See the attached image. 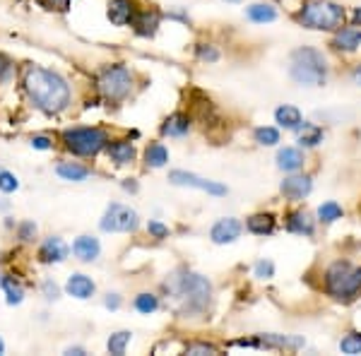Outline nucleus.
I'll use <instances>...</instances> for the list:
<instances>
[{
	"instance_id": "nucleus-23",
	"label": "nucleus",
	"mask_w": 361,
	"mask_h": 356,
	"mask_svg": "<svg viewBox=\"0 0 361 356\" xmlns=\"http://www.w3.org/2000/svg\"><path fill=\"white\" fill-rule=\"evenodd\" d=\"M275 227H277V222H275V217L270 212H258V214H251V217L246 219V229L256 236L273 234Z\"/></svg>"
},
{
	"instance_id": "nucleus-30",
	"label": "nucleus",
	"mask_w": 361,
	"mask_h": 356,
	"mask_svg": "<svg viewBox=\"0 0 361 356\" xmlns=\"http://www.w3.org/2000/svg\"><path fill=\"white\" fill-rule=\"evenodd\" d=\"M253 140L258 145H265V147H275L280 143V130L277 128H270V126H261L253 130Z\"/></svg>"
},
{
	"instance_id": "nucleus-44",
	"label": "nucleus",
	"mask_w": 361,
	"mask_h": 356,
	"mask_svg": "<svg viewBox=\"0 0 361 356\" xmlns=\"http://www.w3.org/2000/svg\"><path fill=\"white\" fill-rule=\"evenodd\" d=\"M41 3L46 5V8H51V10H65L70 0H41Z\"/></svg>"
},
{
	"instance_id": "nucleus-41",
	"label": "nucleus",
	"mask_w": 361,
	"mask_h": 356,
	"mask_svg": "<svg viewBox=\"0 0 361 356\" xmlns=\"http://www.w3.org/2000/svg\"><path fill=\"white\" fill-rule=\"evenodd\" d=\"M32 147L34 150H51V147H53V140L46 138V135H34Z\"/></svg>"
},
{
	"instance_id": "nucleus-5",
	"label": "nucleus",
	"mask_w": 361,
	"mask_h": 356,
	"mask_svg": "<svg viewBox=\"0 0 361 356\" xmlns=\"http://www.w3.org/2000/svg\"><path fill=\"white\" fill-rule=\"evenodd\" d=\"M330 63L323 51L298 46L289 55V77L301 87H323L328 82Z\"/></svg>"
},
{
	"instance_id": "nucleus-36",
	"label": "nucleus",
	"mask_w": 361,
	"mask_h": 356,
	"mask_svg": "<svg viewBox=\"0 0 361 356\" xmlns=\"http://www.w3.org/2000/svg\"><path fill=\"white\" fill-rule=\"evenodd\" d=\"M217 352L219 349L207 342H195V344H188V347H185V354H217Z\"/></svg>"
},
{
	"instance_id": "nucleus-28",
	"label": "nucleus",
	"mask_w": 361,
	"mask_h": 356,
	"mask_svg": "<svg viewBox=\"0 0 361 356\" xmlns=\"http://www.w3.org/2000/svg\"><path fill=\"white\" fill-rule=\"evenodd\" d=\"M342 214H345V210L340 207V202L328 200L318 207V222L320 224H335L337 219H342Z\"/></svg>"
},
{
	"instance_id": "nucleus-47",
	"label": "nucleus",
	"mask_w": 361,
	"mask_h": 356,
	"mask_svg": "<svg viewBox=\"0 0 361 356\" xmlns=\"http://www.w3.org/2000/svg\"><path fill=\"white\" fill-rule=\"evenodd\" d=\"M65 354H77V356H80V354H84V349L82 347H67Z\"/></svg>"
},
{
	"instance_id": "nucleus-39",
	"label": "nucleus",
	"mask_w": 361,
	"mask_h": 356,
	"mask_svg": "<svg viewBox=\"0 0 361 356\" xmlns=\"http://www.w3.org/2000/svg\"><path fill=\"white\" fill-rule=\"evenodd\" d=\"M41 291H44V296H46L48 301H58V298H60L58 284H55V282H51V279L44 282V284H41Z\"/></svg>"
},
{
	"instance_id": "nucleus-34",
	"label": "nucleus",
	"mask_w": 361,
	"mask_h": 356,
	"mask_svg": "<svg viewBox=\"0 0 361 356\" xmlns=\"http://www.w3.org/2000/svg\"><path fill=\"white\" fill-rule=\"evenodd\" d=\"M17 188H20V180H17L15 173L0 169V190H3V193H15Z\"/></svg>"
},
{
	"instance_id": "nucleus-20",
	"label": "nucleus",
	"mask_w": 361,
	"mask_h": 356,
	"mask_svg": "<svg viewBox=\"0 0 361 356\" xmlns=\"http://www.w3.org/2000/svg\"><path fill=\"white\" fill-rule=\"evenodd\" d=\"M188 130H190V116L180 114V111L171 114L162 123V135H166V138H183Z\"/></svg>"
},
{
	"instance_id": "nucleus-10",
	"label": "nucleus",
	"mask_w": 361,
	"mask_h": 356,
	"mask_svg": "<svg viewBox=\"0 0 361 356\" xmlns=\"http://www.w3.org/2000/svg\"><path fill=\"white\" fill-rule=\"evenodd\" d=\"M313 190V178L308 173H291L289 178L282 180L280 185V193L284 195V200L289 202H301L303 197H308Z\"/></svg>"
},
{
	"instance_id": "nucleus-33",
	"label": "nucleus",
	"mask_w": 361,
	"mask_h": 356,
	"mask_svg": "<svg viewBox=\"0 0 361 356\" xmlns=\"http://www.w3.org/2000/svg\"><path fill=\"white\" fill-rule=\"evenodd\" d=\"M340 349L345 354H361V335L359 332H349L345 340L340 342Z\"/></svg>"
},
{
	"instance_id": "nucleus-13",
	"label": "nucleus",
	"mask_w": 361,
	"mask_h": 356,
	"mask_svg": "<svg viewBox=\"0 0 361 356\" xmlns=\"http://www.w3.org/2000/svg\"><path fill=\"white\" fill-rule=\"evenodd\" d=\"M70 256V246L60 239V236H48L39 248V258L41 263H63Z\"/></svg>"
},
{
	"instance_id": "nucleus-22",
	"label": "nucleus",
	"mask_w": 361,
	"mask_h": 356,
	"mask_svg": "<svg viewBox=\"0 0 361 356\" xmlns=\"http://www.w3.org/2000/svg\"><path fill=\"white\" fill-rule=\"evenodd\" d=\"M55 173H58L63 180L82 183V180H87L89 176H92V169L82 166V164H77V161H60L58 166H55Z\"/></svg>"
},
{
	"instance_id": "nucleus-17",
	"label": "nucleus",
	"mask_w": 361,
	"mask_h": 356,
	"mask_svg": "<svg viewBox=\"0 0 361 356\" xmlns=\"http://www.w3.org/2000/svg\"><path fill=\"white\" fill-rule=\"evenodd\" d=\"M306 164V154H303L298 147H284V150L277 152V169L287 173H296L303 169Z\"/></svg>"
},
{
	"instance_id": "nucleus-48",
	"label": "nucleus",
	"mask_w": 361,
	"mask_h": 356,
	"mask_svg": "<svg viewBox=\"0 0 361 356\" xmlns=\"http://www.w3.org/2000/svg\"><path fill=\"white\" fill-rule=\"evenodd\" d=\"M5 352V344H3V340H0V354H3Z\"/></svg>"
},
{
	"instance_id": "nucleus-37",
	"label": "nucleus",
	"mask_w": 361,
	"mask_h": 356,
	"mask_svg": "<svg viewBox=\"0 0 361 356\" xmlns=\"http://www.w3.org/2000/svg\"><path fill=\"white\" fill-rule=\"evenodd\" d=\"M147 231H150L152 239H166L169 236V227L162 222H157V219H152V222L147 224Z\"/></svg>"
},
{
	"instance_id": "nucleus-27",
	"label": "nucleus",
	"mask_w": 361,
	"mask_h": 356,
	"mask_svg": "<svg viewBox=\"0 0 361 356\" xmlns=\"http://www.w3.org/2000/svg\"><path fill=\"white\" fill-rule=\"evenodd\" d=\"M0 286L5 289V301L10 303V306H17V303H22V298H25V289H22L20 282H15V277H3L0 279Z\"/></svg>"
},
{
	"instance_id": "nucleus-3",
	"label": "nucleus",
	"mask_w": 361,
	"mask_h": 356,
	"mask_svg": "<svg viewBox=\"0 0 361 356\" xmlns=\"http://www.w3.org/2000/svg\"><path fill=\"white\" fill-rule=\"evenodd\" d=\"M320 291L340 303L357 301L361 296V265H354L349 260H335L325 265L320 272Z\"/></svg>"
},
{
	"instance_id": "nucleus-31",
	"label": "nucleus",
	"mask_w": 361,
	"mask_h": 356,
	"mask_svg": "<svg viewBox=\"0 0 361 356\" xmlns=\"http://www.w3.org/2000/svg\"><path fill=\"white\" fill-rule=\"evenodd\" d=\"M303 133L298 135V145L301 147H315L318 143H323V130L318 126H308V123H303Z\"/></svg>"
},
{
	"instance_id": "nucleus-40",
	"label": "nucleus",
	"mask_w": 361,
	"mask_h": 356,
	"mask_svg": "<svg viewBox=\"0 0 361 356\" xmlns=\"http://www.w3.org/2000/svg\"><path fill=\"white\" fill-rule=\"evenodd\" d=\"M275 275V265L270 263V260H261V263L256 265V277H263V279H270V277Z\"/></svg>"
},
{
	"instance_id": "nucleus-26",
	"label": "nucleus",
	"mask_w": 361,
	"mask_h": 356,
	"mask_svg": "<svg viewBox=\"0 0 361 356\" xmlns=\"http://www.w3.org/2000/svg\"><path fill=\"white\" fill-rule=\"evenodd\" d=\"M169 161V150L162 143H152L145 150V164L150 169H162Z\"/></svg>"
},
{
	"instance_id": "nucleus-6",
	"label": "nucleus",
	"mask_w": 361,
	"mask_h": 356,
	"mask_svg": "<svg viewBox=\"0 0 361 356\" xmlns=\"http://www.w3.org/2000/svg\"><path fill=\"white\" fill-rule=\"evenodd\" d=\"M63 145L77 157H97L109 147V133L104 128H67L63 133Z\"/></svg>"
},
{
	"instance_id": "nucleus-9",
	"label": "nucleus",
	"mask_w": 361,
	"mask_h": 356,
	"mask_svg": "<svg viewBox=\"0 0 361 356\" xmlns=\"http://www.w3.org/2000/svg\"><path fill=\"white\" fill-rule=\"evenodd\" d=\"M169 180H171L173 185L197 188V190H202V193H210V195H227V188H224L222 183H214V180H207V178L197 176V173H190V171H180V169L169 173Z\"/></svg>"
},
{
	"instance_id": "nucleus-24",
	"label": "nucleus",
	"mask_w": 361,
	"mask_h": 356,
	"mask_svg": "<svg viewBox=\"0 0 361 356\" xmlns=\"http://www.w3.org/2000/svg\"><path fill=\"white\" fill-rule=\"evenodd\" d=\"M133 25L135 29H138V34L152 37V34L157 32V27H159V13H157V10H143V13L135 15Z\"/></svg>"
},
{
	"instance_id": "nucleus-19",
	"label": "nucleus",
	"mask_w": 361,
	"mask_h": 356,
	"mask_svg": "<svg viewBox=\"0 0 361 356\" xmlns=\"http://www.w3.org/2000/svg\"><path fill=\"white\" fill-rule=\"evenodd\" d=\"M106 154H109V159L114 164L123 166V164L135 161L138 152H135L133 143H128V140H118V143H109V147H106Z\"/></svg>"
},
{
	"instance_id": "nucleus-7",
	"label": "nucleus",
	"mask_w": 361,
	"mask_h": 356,
	"mask_svg": "<svg viewBox=\"0 0 361 356\" xmlns=\"http://www.w3.org/2000/svg\"><path fill=\"white\" fill-rule=\"evenodd\" d=\"M97 89L109 104H121L133 92V72L126 65H109L99 72Z\"/></svg>"
},
{
	"instance_id": "nucleus-12",
	"label": "nucleus",
	"mask_w": 361,
	"mask_h": 356,
	"mask_svg": "<svg viewBox=\"0 0 361 356\" xmlns=\"http://www.w3.org/2000/svg\"><path fill=\"white\" fill-rule=\"evenodd\" d=\"M241 234H244V222L236 217H224L219 222H214L210 239L214 243H219V246H224V243H234Z\"/></svg>"
},
{
	"instance_id": "nucleus-2",
	"label": "nucleus",
	"mask_w": 361,
	"mask_h": 356,
	"mask_svg": "<svg viewBox=\"0 0 361 356\" xmlns=\"http://www.w3.org/2000/svg\"><path fill=\"white\" fill-rule=\"evenodd\" d=\"M169 296L178 303L180 315H200L212 303V284L202 275L178 270L164 282Z\"/></svg>"
},
{
	"instance_id": "nucleus-29",
	"label": "nucleus",
	"mask_w": 361,
	"mask_h": 356,
	"mask_svg": "<svg viewBox=\"0 0 361 356\" xmlns=\"http://www.w3.org/2000/svg\"><path fill=\"white\" fill-rule=\"evenodd\" d=\"M133 308L138 310V313H143V315L155 313V310L159 308V296H155V294H150V291L138 294V296H135V301H133Z\"/></svg>"
},
{
	"instance_id": "nucleus-49",
	"label": "nucleus",
	"mask_w": 361,
	"mask_h": 356,
	"mask_svg": "<svg viewBox=\"0 0 361 356\" xmlns=\"http://www.w3.org/2000/svg\"><path fill=\"white\" fill-rule=\"evenodd\" d=\"M0 279H3V275H0Z\"/></svg>"
},
{
	"instance_id": "nucleus-42",
	"label": "nucleus",
	"mask_w": 361,
	"mask_h": 356,
	"mask_svg": "<svg viewBox=\"0 0 361 356\" xmlns=\"http://www.w3.org/2000/svg\"><path fill=\"white\" fill-rule=\"evenodd\" d=\"M104 306L109 310H118V308H121V296H118V294H109V296H106V301H104Z\"/></svg>"
},
{
	"instance_id": "nucleus-8",
	"label": "nucleus",
	"mask_w": 361,
	"mask_h": 356,
	"mask_svg": "<svg viewBox=\"0 0 361 356\" xmlns=\"http://www.w3.org/2000/svg\"><path fill=\"white\" fill-rule=\"evenodd\" d=\"M101 231L106 234H131V231H138L140 227V214L128 205H121V202H114L109 205V210L104 212L99 222Z\"/></svg>"
},
{
	"instance_id": "nucleus-18",
	"label": "nucleus",
	"mask_w": 361,
	"mask_h": 356,
	"mask_svg": "<svg viewBox=\"0 0 361 356\" xmlns=\"http://www.w3.org/2000/svg\"><path fill=\"white\" fill-rule=\"evenodd\" d=\"M65 291L70 294V296L80 298V301H84V298H92L94 291H97V284H94L92 279H89L87 275H70L67 277V284H65Z\"/></svg>"
},
{
	"instance_id": "nucleus-21",
	"label": "nucleus",
	"mask_w": 361,
	"mask_h": 356,
	"mask_svg": "<svg viewBox=\"0 0 361 356\" xmlns=\"http://www.w3.org/2000/svg\"><path fill=\"white\" fill-rule=\"evenodd\" d=\"M275 121H277V126L284 128V130H298L303 126L301 111H298L296 106H291V104L280 106V109L275 111Z\"/></svg>"
},
{
	"instance_id": "nucleus-15",
	"label": "nucleus",
	"mask_w": 361,
	"mask_h": 356,
	"mask_svg": "<svg viewBox=\"0 0 361 356\" xmlns=\"http://www.w3.org/2000/svg\"><path fill=\"white\" fill-rule=\"evenodd\" d=\"M287 229L291 231V234H298V236H315V219L311 212L306 210H294L287 214Z\"/></svg>"
},
{
	"instance_id": "nucleus-11",
	"label": "nucleus",
	"mask_w": 361,
	"mask_h": 356,
	"mask_svg": "<svg viewBox=\"0 0 361 356\" xmlns=\"http://www.w3.org/2000/svg\"><path fill=\"white\" fill-rule=\"evenodd\" d=\"M361 46V29L357 25H345L330 39V48L337 53H354Z\"/></svg>"
},
{
	"instance_id": "nucleus-14",
	"label": "nucleus",
	"mask_w": 361,
	"mask_h": 356,
	"mask_svg": "<svg viewBox=\"0 0 361 356\" xmlns=\"http://www.w3.org/2000/svg\"><path fill=\"white\" fill-rule=\"evenodd\" d=\"M72 256L77 260H82V263H94V260L101 256L99 239H94V236H89V234L77 236L75 243H72Z\"/></svg>"
},
{
	"instance_id": "nucleus-25",
	"label": "nucleus",
	"mask_w": 361,
	"mask_h": 356,
	"mask_svg": "<svg viewBox=\"0 0 361 356\" xmlns=\"http://www.w3.org/2000/svg\"><path fill=\"white\" fill-rule=\"evenodd\" d=\"M246 17L256 25H265V22H275L277 20V10L268 3H256L246 8Z\"/></svg>"
},
{
	"instance_id": "nucleus-16",
	"label": "nucleus",
	"mask_w": 361,
	"mask_h": 356,
	"mask_svg": "<svg viewBox=\"0 0 361 356\" xmlns=\"http://www.w3.org/2000/svg\"><path fill=\"white\" fill-rule=\"evenodd\" d=\"M109 20L114 22L116 27H126V25H133L135 20V5L133 0H111L109 3Z\"/></svg>"
},
{
	"instance_id": "nucleus-38",
	"label": "nucleus",
	"mask_w": 361,
	"mask_h": 356,
	"mask_svg": "<svg viewBox=\"0 0 361 356\" xmlns=\"http://www.w3.org/2000/svg\"><path fill=\"white\" fill-rule=\"evenodd\" d=\"M17 236H20V241H32L34 236H37V224H34V222H22L20 229H17Z\"/></svg>"
},
{
	"instance_id": "nucleus-43",
	"label": "nucleus",
	"mask_w": 361,
	"mask_h": 356,
	"mask_svg": "<svg viewBox=\"0 0 361 356\" xmlns=\"http://www.w3.org/2000/svg\"><path fill=\"white\" fill-rule=\"evenodd\" d=\"M10 70H13V65H10V60L5 58V55H0V82H3L5 77L10 75Z\"/></svg>"
},
{
	"instance_id": "nucleus-4",
	"label": "nucleus",
	"mask_w": 361,
	"mask_h": 356,
	"mask_svg": "<svg viewBox=\"0 0 361 356\" xmlns=\"http://www.w3.org/2000/svg\"><path fill=\"white\" fill-rule=\"evenodd\" d=\"M294 22L306 29L335 34L347 25V10L345 5L332 0H303L301 8L294 13Z\"/></svg>"
},
{
	"instance_id": "nucleus-35",
	"label": "nucleus",
	"mask_w": 361,
	"mask_h": 356,
	"mask_svg": "<svg viewBox=\"0 0 361 356\" xmlns=\"http://www.w3.org/2000/svg\"><path fill=\"white\" fill-rule=\"evenodd\" d=\"M197 58L205 60V63H217L219 51L214 46H210V44H202V46H197Z\"/></svg>"
},
{
	"instance_id": "nucleus-32",
	"label": "nucleus",
	"mask_w": 361,
	"mask_h": 356,
	"mask_svg": "<svg viewBox=\"0 0 361 356\" xmlns=\"http://www.w3.org/2000/svg\"><path fill=\"white\" fill-rule=\"evenodd\" d=\"M128 344H131V332L121 330V332H116V335L109 337V352L116 354V356H121V354H126Z\"/></svg>"
},
{
	"instance_id": "nucleus-45",
	"label": "nucleus",
	"mask_w": 361,
	"mask_h": 356,
	"mask_svg": "<svg viewBox=\"0 0 361 356\" xmlns=\"http://www.w3.org/2000/svg\"><path fill=\"white\" fill-rule=\"evenodd\" d=\"M349 80L361 87V63H357V65L352 67V70H349Z\"/></svg>"
},
{
	"instance_id": "nucleus-1",
	"label": "nucleus",
	"mask_w": 361,
	"mask_h": 356,
	"mask_svg": "<svg viewBox=\"0 0 361 356\" xmlns=\"http://www.w3.org/2000/svg\"><path fill=\"white\" fill-rule=\"evenodd\" d=\"M25 89L34 104L46 114H58L70 104V84H67V80L41 65L25 67Z\"/></svg>"
},
{
	"instance_id": "nucleus-46",
	"label": "nucleus",
	"mask_w": 361,
	"mask_h": 356,
	"mask_svg": "<svg viewBox=\"0 0 361 356\" xmlns=\"http://www.w3.org/2000/svg\"><path fill=\"white\" fill-rule=\"evenodd\" d=\"M352 25L361 27V8H354V13H352Z\"/></svg>"
}]
</instances>
